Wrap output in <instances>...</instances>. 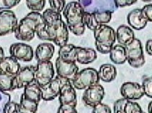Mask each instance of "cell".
Returning a JSON list of instances; mask_svg holds the SVG:
<instances>
[{
  "instance_id": "8992f818",
  "label": "cell",
  "mask_w": 152,
  "mask_h": 113,
  "mask_svg": "<svg viewBox=\"0 0 152 113\" xmlns=\"http://www.w3.org/2000/svg\"><path fill=\"white\" fill-rule=\"evenodd\" d=\"M126 62L132 67H142L145 64V57L140 40L134 38L131 43L125 46Z\"/></svg>"
},
{
  "instance_id": "d6986e66",
  "label": "cell",
  "mask_w": 152,
  "mask_h": 113,
  "mask_svg": "<svg viewBox=\"0 0 152 113\" xmlns=\"http://www.w3.org/2000/svg\"><path fill=\"white\" fill-rule=\"evenodd\" d=\"M126 20L129 26L137 30L144 29L148 23V21L143 15L142 9H135L130 12L126 17Z\"/></svg>"
},
{
  "instance_id": "1f68e13d",
  "label": "cell",
  "mask_w": 152,
  "mask_h": 113,
  "mask_svg": "<svg viewBox=\"0 0 152 113\" xmlns=\"http://www.w3.org/2000/svg\"><path fill=\"white\" fill-rule=\"evenodd\" d=\"M11 101V96L9 93L0 90V113H4L7 104Z\"/></svg>"
},
{
  "instance_id": "74e56055",
  "label": "cell",
  "mask_w": 152,
  "mask_h": 113,
  "mask_svg": "<svg viewBox=\"0 0 152 113\" xmlns=\"http://www.w3.org/2000/svg\"><path fill=\"white\" fill-rule=\"evenodd\" d=\"M57 113H78L75 107L60 105Z\"/></svg>"
},
{
  "instance_id": "e0dca14e",
  "label": "cell",
  "mask_w": 152,
  "mask_h": 113,
  "mask_svg": "<svg viewBox=\"0 0 152 113\" xmlns=\"http://www.w3.org/2000/svg\"><path fill=\"white\" fill-rule=\"evenodd\" d=\"M60 105L76 107L77 103L75 89L72 85L71 81H68L61 89L58 96Z\"/></svg>"
},
{
  "instance_id": "2e32d148",
  "label": "cell",
  "mask_w": 152,
  "mask_h": 113,
  "mask_svg": "<svg viewBox=\"0 0 152 113\" xmlns=\"http://www.w3.org/2000/svg\"><path fill=\"white\" fill-rule=\"evenodd\" d=\"M120 93L124 98L129 100H137L144 96L142 85L136 82H126L122 85Z\"/></svg>"
},
{
  "instance_id": "f35d334b",
  "label": "cell",
  "mask_w": 152,
  "mask_h": 113,
  "mask_svg": "<svg viewBox=\"0 0 152 113\" xmlns=\"http://www.w3.org/2000/svg\"><path fill=\"white\" fill-rule=\"evenodd\" d=\"M146 52L147 53L148 55L152 56V39L148 40L146 43Z\"/></svg>"
},
{
  "instance_id": "5b68a950",
  "label": "cell",
  "mask_w": 152,
  "mask_h": 113,
  "mask_svg": "<svg viewBox=\"0 0 152 113\" xmlns=\"http://www.w3.org/2000/svg\"><path fill=\"white\" fill-rule=\"evenodd\" d=\"M99 78L97 71L93 68H86L78 71L71 81L72 85L77 90H86L90 86L99 83Z\"/></svg>"
},
{
  "instance_id": "8fae6325",
  "label": "cell",
  "mask_w": 152,
  "mask_h": 113,
  "mask_svg": "<svg viewBox=\"0 0 152 113\" xmlns=\"http://www.w3.org/2000/svg\"><path fill=\"white\" fill-rule=\"evenodd\" d=\"M112 14L113 13L110 12H93V13L85 12L83 21L86 27L93 31L97 27L109 23L112 19Z\"/></svg>"
},
{
  "instance_id": "60d3db41",
  "label": "cell",
  "mask_w": 152,
  "mask_h": 113,
  "mask_svg": "<svg viewBox=\"0 0 152 113\" xmlns=\"http://www.w3.org/2000/svg\"><path fill=\"white\" fill-rule=\"evenodd\" d=\"M148 112L152 113V101L150 102L148 105Z\"/></svg>"
},
{
  "instance_id": "d590c367",
  "label": "cell",
  "mask_w": 152,
  "mask_h": 113,
  "mask_svg": "<svg viewBox=\"0 0 152 113\" xmlns=\"http://www.w3.org/2000/svg\"><path fill=\"white\" fill-rule=\"evenodd\" d=\"M21 0H2V9H11L13 7L17 6Z\"/></svg>"
},
{
  "instance_id": "ee69618b",
  "label": "cell",
  "mask_w": 152,
  "mask_h": 113,
  "mask_svg": "<svg viewBox=\"0 0 152 113\" xmlns=\"http://www.w3.org/2000/svg\"><path fill=\"white\" fill-rule=\"evenodd\" d=\"M142 113H146V112H142Z\"/></svg>"
},
{
  "instance_id": "4dcf8cb0",
  "label": "cell",
  "mask_w": 152,
  "mask_h": 113,
  "mask_svg": "<svg viewBox=\"0 0 152 113\" xmlns=\"http://www.w3.org/2000/svg\"><path fill=\"white\" fill-rule=\"evenodd\" d=\"M142 85L144 91V95L148 98H152V77L144 78Z\"/></svg>"
},
{
  "instance_id": "4316f807",
  "label": "cell",
  "mask_w": 152,
  "mask_h": 113,
  "mask_svg": "<svg viewBox=\"0 0 152 113\" xmlns=\"http://www.w3.org/2000/svg\"><path fill=\"white\" fill-rule=\"evenodd\" d=\"M38 105L39 103L27 99L23 95H21L18 108V113H37Z\"/></svg>"
},
{
  "instance_id": "3957f363",
  "label": "cell",
  "mask_w": 152,
  "mask_h": 113,
  "mask_svg": "<svg viewBox=\"0 0 152 113\" xmlns=\"http://www.w3.org/2000/svg\"><path fill=\"white\" fill-rule=\"evenodd\" d=\"M84 13V9L77 1L67 4L63 11L68 30L77 36L82 35L86 31V27L83 21Z\"/></svg>"
},
{
  "instance_id": "484cf974",
  "label": "cell",
  "mask_w": 152,
  "mask_h": 113,
  "mask_svg": "<svg viewBox=\"0 0 152 113\" xmlns=\"http://www.w3.org/2000/svg\"><path fill=\"white\" fill-rule=\"evenodd\" d=\"M110 59L116 64H123L126 62L125 47L121 45H116L110 52Z\"/></svg>"
},
{
  "instance_id": "9a60e30c",
  "label": "cell",
  "mask_w": 152,
  "mask_h": 113,
  "mask_svg": "<svg viewBox=\"0 0 152 113\" xmlns=\"http://www.w3.org/2000/svg\"><path fill=\"white\" fill-rule=\"evenodd\" d=\"M11 57L21 62H28L33 60L34 53L33 48L23 42L12 44L10 48Z\"/></svg>"
},
{
  "instance_id": "d6a6232c",
  "label": "cell",
  "mask_w": 152,
  "mask_h": 113,
  "mask_svg": "<svg viewBox=\"0 0 152 113\" xmlns=\"http://www.w3.org/2000/svg\"><path fill=\"white\" fill-rule=\"evenodd\" d=\"M92 113H112V110L107 105L101 103L93 107Z\"/></svg>"
},
{
  "instance_id": "7a4b0ae2",
  "label": "cell",
  "mask_w": 152,
  "mask_h": 113,
  "mask_svg": "<svg viewBox=\"0 0 152 113\" xmlns=\"http://www.w3.org/2000/svg\"><path fill=\"white\" fill-rule=\"evenodd\" d=\"M45 22L40 12H31L23 18L14 31V36L19 40L29 42L34 38L37 28Z\"/></svg>"
},
{
  "instance_id": "d4e9b609",
  "label": "cell",
  "mask_w": 152,
  "mask_h": 113,
  "mask_svg": "<svg viewBox=\"0 0 152 113\" xmlns=\"http://www.w3.org/2000/svg\"><path fill=\"white\" fill-rule=\"evenodd\" d=\"M22 95L27 99L37 103H39V102L42 99L41 87L35 81L24 88Z\"/></svg>"
},
{
  "instance_id": "83f0119b",
  "label": "cell",
  "mask_w": 152,
  "mask_h": 113,
  "mask_svg": "<svg viewBox=\"0 0 152 113\" xmlns=\"http://www.w3.org/2000/svg\"><path fill=\"white\" fill-rule=\"evenodd\" d=\"M15 76L0 73V90L7 92L13 91V80Z\"/></svg>"
},
{
  "instance_id": "6da1fadb",
  "label": "cell",
  "mask_w": 152,
  "mask_h": 113,
  "mask_svg": "<svg viewBox=\"0 0 152 113\" xmlns=\"http://www.w3.org/2000/svg\"><path fill=\"white\" fill-rule=\"evenodd\" d=\"M42 15L45 22L38 27L36 32L40 40L51 41L60 48L68 43L69 32L61 14L47 9Z\"/></svg>"
},
{
  "instance_id": "9c48e42d",
  "label": "cell",
  "mask_w": 152,
  "mask_h": 113,
  "mask_svg": "<svg viewBox=\"0 0 152 113\" xmlns=\"http://www.w3.org/2000/svg\"><path fill=\"white\" fill-rule=\"evenodd\" d=\"M70 81L57 76L53 78L49 83L44 86L41 87V98L43 100L49 101L53 100L59 96L61 89L63 86Z\"/></svg>"
},
{
  "instance_id": "ab89813d",
  "label": "cell",
  "mask_w": 152,
  "mask_h": 113,
  "mask_svg": "<svg viewBox=\"0 0 152 113\" xmlns=\"http://www.w3.org/2000/svg\"><path fill=\"white\" fill-rule=\"evenodd\" d=\"M5 55H4V52L3 48L0 46V61L2 60L3 58H4Z\"/></svg>"
},
{
  "instance_id": "603a6c76",
  "label": "cell",
  "mask_w": 152,
  "mask_h": 113,
  "mask_svg": "<svg viewBox=\"0 0 152 113\" xmlns=\"http://www.w3.org/2000/svg\"><path fill=\"white\" fill-rule=\"evenodd\" d=\"M134 38V33L129 26L121 25L118 27L116 31V40L119 45L125 47L131 43Z\"/></svg>"
},
{
  "instance_id": "7c38bea8",
  "label": "cell",
  "mask_w": 152,
  "mask_h": 113,
  "mask_svg": "<svg viewBox=\"0 0 152 113\" xmlns=\"http://www.w3.org/2000/svg\"><path fill=\"white\" fill-rule=\"evenodd\" d=\"M104 89L99 83L86 89L83 95V101L86 106L93 107L102 103L104 96Z\"/></svg>"
},
{
  "instance_id": "b9f144b4",
  "label": "cell",
  "mask_w": 152,
  "mask_h": 113,
  "mask_svg": "<svg viewBox=\"0 0 152 113\" xmlns=\"http://www.w3.org/2000/svg\"><path fill=\"white\" fill-rule=\"evenodd\" d=\"M142 1H144V2H150V1H151L152 0H142Z\"/></svg>"
},
{
  "instance_id": "836d02e7",
  "label": "cell",
  "mask_w": 152,
  "mask_h": 113,
  "mask_svg": "<svg viewBox=\"0 0 152 113\" xmlns=\"http://www.w3.org/2000/svg\"><path fill=\"white\" fill-rule=\"evenodd\" d=\"M143 15L148 22H152V4H146L142 9Z\"/></svg>"
},
{
  "instance_id": "277c9868",
  "label": "cell",
  "mask_w": 152,
  "mask_h": 113,
  "mask_svg": "<svg viewBox=\"0 0 152 113\" xmlns=\"http://www.w3.org/2000/svg\"><path fill=\"white\" fill-rule=\"evenodd\" d=\"M95 48L99 53L109 54L116 41V32L108 25H101L93 30Z\"/></svg>"
},
{
  "instance_id": "5bb4252c",
  "label": "cell",
  "mask_w": 152,
  "mask_h": 113,
  "mask_svg": "<svg viewBox=\"0 0 152 113\" xmlns=\"http://www.w3.org/2000/svg\"><path fill=\"white\" fill-rule=\"evenodd\" d=\"M56 70L58 76L71 81L79 71L76 62L63 60L58 57L56 60Z\"/></svg>"
},
{
  "instance_id": "4fadbf2b",
  "label": "cell",
  "mask_w": 152,
  "mask_h": 113,
  "mask_svg": "<svg viewBox=\"0 0 152 113\" xmlns=\"http://www.w3.org/2000/svg\"><path fill=\"white\" fill-rule=\"evenodd\" d=\"M35 69L36 67L34 66L25 67L20 69L14 78L13 91L24 89L26 86L34 82L35 81Z\"/></svg>"
},
{
  "instance_id": "7402d4cb",
  "label": "cell",
  "mask_w": 152,
  "mask_h": 113,
  "mask_svg": "<svg viewBox=\"0 0 152 113\" xmlns=\"http://www.w3.org/2000/svg\"><path fill=\"white\" fill-rule=\"evenodd\" d=\"M21 69L18 60L12 57H5L0 61V73L15 76Z\"/></svg>"
},
{
  "instance_id": "f546056e",
  "label": "cell",
  "mask_w": 152,
  "mask_h": 113,
  "mask_svg": "<svg viewBox=\"0 0 152 113\" xmlns=\"http://www.w3.org/2000/svg\"><path fill=\"white\" fill-rule=\"evenodd\" d=\"M50 9L61 14L66 7V0H48Z\"/></svg>"
},
{
  "instance_id": "ac0fdd59",
  "label": "cell",
  "mask_w": 152,
  "mask_h": 113,
  "mask_svg": "<svg viewBox=\"0 0 152 113\" xmlns=\"http://www.w3.org/2000/svg\"><path fill=\"white\" fill-rule=\"evenodd\" d=\"M97 57V53L93 48L75 47L74 59L76 62L81 64H88L95 62Z\"/></svg>"
},
{
  "instance_id": "cb8c5ba5",
  "label": "cell",
  "mask_w": 152,
  "mask_h": 113,
  "mask_svg": "<svg viewBox=\"0 0 152 113\" xmlns=\"http://www.w3.org/2000/svg\"><path fill=\"white\" fill-rule=\"evenodd\" d=\"M97 72L99 80L105 83L113 81L115 79L117 75V69L111 64H104L101 65Z\"/></svg>"
},
{
  "instance_id": "e575fe53",
  "label": "cell",
  "mask_w": 152,
  "mask_h": 113,
  "mask_svg": "<svg viewBox=\"0 0 152 113\" xmlns=\"http://www.w3.org/2000/svg\"><path fill=\"white\" fill-rule=\"evenodd\" d=\"M19 104L15 102H10L4 107V113H18Z\"/></svg>"
},
{
  "instance_id": "44dd1931",
  "label": "cell",
  "mask_w": 152,
  "mask_h": 113,
  "mask_svg": "<svg viewBox=\"0 0 152 113\" xmlns=\"http://www.w3.org/2000/svg\"><path fill=\"white\" fill-rule=\"evenodd\" d=\"M54 53H55V47L53 44L49 42H43L37 46L34 55L38 62H47V61H50L53 58Z\"/></svg>"
},
{
  "instance_id": "ba28073f",
  "label": "cell",
  "mask_w": 152,
  "mask_h": 113,
  "mask_svg": "<svg viewBox=\"0 0 152 113\" xmlns=\"http://www.w3.org/2000/svg\"><path fill=\"white\" fill-rule=\"evenodd\" d=\"M55 71L50 61L38 62L35 69V81L40 87L49 83L54 78Z\"/></svg>"
},
{
  "instance_id": "52a82bcc",
  "label": "cell",
  "mask_w": 152,
  "mask_h": 113,
  "mask_svg": "<svg viewBox=\"0 0 152 113\" xmlns=\"http://www.w3.org/2000/svg\"><path fill=\"white\" fill-rule=\"evenodd\" d=\"M86 12H110L114 13L117 9L115 0H77Z\"/></svg>"
},
{
  "instance_id": "f1b7e54d",
  "label": "cell",
  "mask_w": 152,
  "mask_h": 113,
  "mask_svg": "<svg viewBox=\"0 0 152 113\" xmlns=\"http://www.w3.org/2000/svg\"><path fill=\"white\" fill-rule=\"evenodd\" d=\"M27 8L31 12H40L43 10L46 5V0H26Z\"/></svg>"
},
{
  "instance_id": "f6af8a7d",
  "label": "cell",
  "mask_w": 152,
  "mask_h": 113,
  "mask_svg": "<svg viewBox=\"0 0 152 113\" xmlns=\"http://www.w3.org/2000/svg\"><path fill=\"white\" fill-rule=\"evenodd\" d=\"M0 10H1V8H0Z\"/></svg>"
},
{
  "instance_id": "8d00e7d4",
  "label": "cell",
  "mask_w": 152,
  "mask_h": 113,
  "mask_svg": "<svg viewBox=\"0 0 152 113\" xmlns=\"http://www.w3.org/2000/svg\"><path fill=\"white\" fill-rule=\"evenodd\" d=\"M115 4L117 8L119 7H125L132 6V5L135 4L137 0H115Z\"/></svg>"
},
{
  "instance_id": "30bf717a",
  "label": "cell",
  "mask_w": 152,
  "mask_h": 113,
  "mask_svg": "<svg viewBox=\"0 0 152 113\" xmlns=\"http://www.w3.org/2000/svg\"><path fill=\"white\" fill-rule=\"evenodd\" d=\"M18 19L10 9L0 10V36L14 33L18 26Z\"/></svg>"
},
{
  "instance_id": "7bdbcfd3",
  "label": "cell",
  "mask_w": 152,
  "mask_h": 113,
  "mask_svg": "<svg viewBox=\"0 0 152 113\" xmlns=\"http://www.w3.org/2000/svg\"><path fill=\"white\" fill-rule=\"evenodd\" d=\"M114 113H123V112H119V111H117V112H114Z\"/></svg>"
},
{
  "instance_id": "ffe728a7",
  "label": "cell",
  "mask_w": 152,
  "mask_h": 113,
  "mask_svg": "<svg viewBox=\"0 0 152 113\" xmlns=\"http://www.w3.org/2000/svg\"><path fill=\"white\" fill-rule=\"evenodd\" d=\"M117 111H119L123 113L143 112L142 107L138 103L124 98L117 100L114 104V112H117Z\"/></svg>"
}]
</instances>
